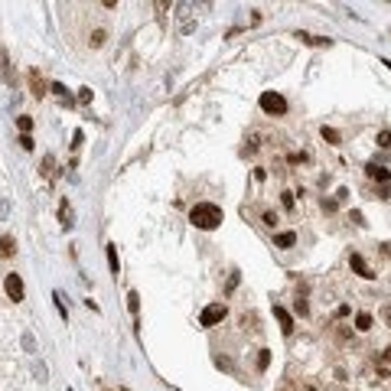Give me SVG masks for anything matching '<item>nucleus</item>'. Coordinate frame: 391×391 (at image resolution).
<instances>
[{
    "label": "nucleus",
    "instance_id": "obj_1",
    "mask_svg": "<svg viewBox=\"0 0 391 391\" xmlns=\"http://www.w3.org/2000/svg\"><path fill=\"white\" fill-rule=\"evenodd\" d=\"M222 209L215 202H196L193 212H189V222H193L196 228H202V232H212V228H219L222 225Z\"/></svg>",
    "mask_w": 391,
    "mask_h": 391
},
{
    "label": "nucleus",
    "instance_id": "obj_2",
    "mask_svg": "<svg viewBox=\"0 0 391 391\" xmlns=\"http://www.w3.org/2000/svg\"><path fill=\"white\" fill-rule=\"evenodd\" d=\"M258 104H261V111H264V114H287V101H284L277 92H261Z\"/></svg>",
    "mask_w": 391,
    "mask_h": 391
},
{
    "label": "nucleus",
    "instance_id": "obj_3",
    "mask_svg": "<svg viewBox=\"0 0 391 391\" xmlns=\"http://www.w3.org/2000/svg\"><path fill=\"white\" fill-rule=\"evenodd\" d=\"M225 316H228L225 303H209V306L202 310V316H199V323H202V326L209 329V326H219V323L225 320Z\"/></svg>",
    "mask_w": 391,
    "mask_h": 391
},
{
    "label": "nucleus",
    "instance_id": "obj_4",
    "mask_svg": "<svg viewBox=\"0 0 391 391\" xmlns=\"http://www.w3.org/2000/svg\"><path fill=\"white\" fill-rule=\"evenodd\" d=\"M349 267L359 274V277H365V281H375V271H372V267H368V261L362 258V254H355V251L349 254Z\"/></svg>",
    "mask_w": 391,
    "mask_h": 391
},
{
    "label": "nucleus",
    "instance_id": "obj_5",
    "mask_svg": "<svg viewBox=\"0 0 391 391\" xmlns=\"http://www.w3.org/2000/svg\"><path fill=\"white\" fill-rule=\"evenodd\" d=\"M3 290H7V297L13 300H23V281H20V274H7V281H3Z\"/></svg>",
    "mask_w": 391,
    "mask_h": 391
},
{
    "label": "nucleus",
    "instance_id": "obj_6",
    "mask_svg": "<svg viewBox=\"0 0 391 391\" xmlns=\"http://www.w3.org/2000/svg\"><path fill=\"white\" fill-rule=\"evenodd\" d=\"M365 176L385 186V183L391 180V170H388V166H382V163H368V166H365Z\"/></svg>",
    "mask_w": 391,
    "mask_h": 391
},
{
    "label": "nucleus",
    "instance_id": "obj_7",
    "mask_svg": "<svg viewBox=\"0 0 391 391\" xmlns=\"http://www.w3.org/2000/svg\"><path fill=\"white\" fill-rule=\"evenodd\" d=\"M274 316H277V323H281V329H284V333H287V336H290V333H293V316H290V313L284 310V306H274Z\"/></svg>",
    "mask_w": 391,
    "mask_h": 391
},
{
    "label": "nucleus",
    "instance_id": "obj_8",
    "mask_svg": "<svg viewBox=\"0 0 391 391\" xmlns=\"http://www.w3.org/2000/svg\"><path fill=\"white\" fill-rule=\"evenodd\" d=\"M10 55H7V49L0 46V82H3V85H13V75H10Z\"/></svg>",
    "mask_w": 391,
    "mask_h": 391
},
{
    "label": "nucleus",
    "instance_id": "obj_9",
    "mask_svg": "<svg viewBox=\"0 0 391 391\" xmlns=\"http://www.w3.org/2000/svg\"><path fill=\"white\" fill-rule=\"evenodd\" d=\"M59 222H62L65 228H72V225H75V212H72L69 199H62V202H59Z\"/></svg>",
    "mask_w": 391,
    "mask_h": 391
},
{
    "label": "nucleus",
    "instance_id": "obj_10",
    "mask_svg": "<svg viewBox=\"0 0 391 391\" xmlns=\"http://www.w3.org/2000/svg\"><path fill=\"white\" fill-rule=\"evenodd\" d=\"M274 244H277V248H293V244H297V232H281V235H274Z\"/></svg>",
    "mask_w": 391,
    "mask_h": 391
},
{
    "label": "nucleus",
    "instance_id": "obj_11",
    "mask_svg": "<svg viewBox=\"0 0 391 391\" xmlns=\"http://www.w3.org/2000/svg\"><path fill=\"white\" fill-rule=\"evenodd\" d=\"M13 251H16V242L10 235H0V258H13Z\"/></svg>",
    "mask_w": 391,
    "mask_h": 391
},
{
    "label": "nucleus",
    "instance_id": "obj_12",
    "mask_svg": "<svg viewBox=\"0 0 391 391\" xmlns=\"http://www.w3.org/2000/svg\"><path fill=\"white\" fill-rule=\"evenodd\" d=\"M30 88H33V95H36V98H43V95H46V85H43L39 72H30Z\"/></svg>",
    "mask_w": 391,
    "mask_h": 391
},
{
    "label": "nucleus",
    "instance_id": "obj_13",
    "mask_svg": "<svg viewBox=\"0 0 391 391\" xmlns=\"http://www.w3.org/2000/svg\"><path fill=\"white\" fill-rule=\"evenodd\" d=\"M104 251H108V264H111V274L117 277V271H121V261H117V244H108Z\"/></svg>",
    "mask_w": 391,
    "mask_h": 391
},
{
    "label": "nucleus",
    "instance_id": "obj_14",
    "mask_svg": "<svg viewBox=\"0 0 391 391\" xmlns=\"http://www.w3.org/2000/svg\"><path fill=\"white\" fill-rule=\"evenodd\" d=\"M372 313H359V316H355V329H359V333H368V329H372Z\"/></svg>",
    "mask_w": 391,
    "mask_h": 391
},
{
    "label": "nucleus",
    "instance_id": "obj_15",
    "mask_svg": "<svg viewBox=\"0 0 391 391\" xmlns=\"http://www.w3.org/2000/svg\"><path fill=\"white\" fill-rule=\"evenodd\" d=\"M320 134H323V141H329V144H339V141H342V134H339L336 127H326V124H323Z\"/></svg>",
    "mask_w": 391,
    "mask_h": 391
},
{
    "label": "nucleus",
    "instance_id": "obj_16",
    "mask_svg": "<svg viewBox=\"0 0 391 391\" xmlns=\"http://www.w3.org/2000/svg\"><path fill=\"white\" fill-rule=\"evenodd\" d=\"M127 310H131L134 316L141 313V293H137V290H131V293H127Z\"/></svg>",
    "mask_w": 391,
    "mask_h": 391
},
{
    "label": "nucleus",
    "instance_id": "obj_17",
    "mask_svg": "<svg viewBox=\"0 0 391 391\" xmlns=\"http://www.w3.org/2000/svg\"><path fill=\"white\" fill-rule=\"evenodd\" d=\"M104 39H108V30H95L88 43H92V49H101V46H104Z\"/></svg>",
    "mask_w": 391,
    "mask_h": 391
},
{
    "label": "nucleus",
    "instance_id": "obj_18",
    "mask_svg": "<svg viewBox=\"0 0 391 391\" xmlns=\"http://www.w3.org/2000/svg\"><path fill=\"white\" fill-rule=\"evenodd\" d=\"M16 127H20V134H30L33 131V117L30 114H20V117H16Z\"/></svg>",
    "mask_w": 391,
    "mask_h": 391
},
{
    "label": "nucleus",
    "instance_id": "obj_19",
    "mask_svg": "<svg viewBox=\"0 0 391 391\" xmlns=\"http://www.w3.org/2000/svg\"><path fill=\"white\" fill-rule=\"evenodd\" d=\"M52 170H55V156L46 153L43 156V176H52Z\"/></svg>",
    "mask_w": 391,
    "mask_h": 391
},
{
    "label": "nucleus",
    "instance_id": "obj_20",
    "mask_svg": "<svg viewBox=\"0 0 391 391\" xmlns=\"http://www.w3.org/2000/svg\"><path fill=\"white\" fill-rule=\"evenodd\" d=\"M49 88H52V95H59V98H62V101H72V98H69V92H65V85H62V82H52V85H49Z\"/></svg>",
    "mask_w": 391,
    "mask_h": 391
},
{
    "label": "nucleus",
    "instance_id": "obj_21",
    "mask_svg": "<svg viewBox=\"0 0 391 391\" xmlns=\"http://www.w3.org/2000/svg\"><path fill=\"white\" fill-rule=\"evenodd\" d=\"M75 101H78V104H92V88H78Z\"/></svg>",
    "mask_w": 391,
    "mask_h": 391
},
{
    "label": "nucleus",
    "instance_id": "obj_22",
    "mask_svg": "<svg viewBox=\"0 0 391 391\" xmlns=\"http://www.w3.org/2000/svg\"><path fill=\"white\" fill-rule=\"evenodd\" d=\"M267 365H271V352H267V349H261V352H258V368L264 372Z\"/></svg>",
    "mask_w": 391,
    "mask_h": 391
},
{
    "label": "nucleus",
    "instance_id": "obj_23",
    "mask_svg": "<svg viewBox=\"0 0 391 391\" xmlns=\"http://www.w3.org/2000/svg\"><path fill=\"white\" fill-rule=\"evenodd\" d=\"M378 147H391V131H388V127L378 131Z\"/></svg>",
    "mask_w": 391,
    "mask_h": 391
},
{
    "label": "nucleus",
    "instance_id": "obj_24",
    "mask_svg": "<svg viewBox=\"0 0 391 391\" xmlns=\"http://www.w3.org/2000/svg\"><path fill=\"white\" fill-rule=\"evenodd\" d=\"M20 147H23V150H33L36 144H33V137H30V134H20Z\"/></svg>",
    "mask_w": 391,
    "mask_h": 391
},
{
    "label": "nucleus",
    "instance_id": "obj_25",
    "mask_svg": "<svg viewBox=\"0 0 391 391\" xmlns=\"http://www.w3.org/2000/svg\"><path fill=\"white\" fill-rule=\"evenodd\" d=\"M52 300H55V306H59V313H62V316H69V310H65V300H62V293H52Z\"/></svg>",
    "mask_w": 391,
    "mask_h": 391
},
{
    "label": "nucleus",
    "instance_id": "obj_26",
    "mask_svg": "<svg viewBox=\"0 0 391 391\" xmlns=\"http://www.w3.org/2000/svg\"><path fill=\"white\" fill-rule=\"evenodd\" d=\"M281 202L284 209H293V193H281Z\"/></svg>",
    "mask_w": 391,
    "mask_h": 391
},
{
    "label": "nucleus",
    "instance_id": "obj_27",
    "mask_svg": "<svg viewBox=\"0 0 391 391\" xmlns=\"http://www.w3.org/2000/svg\"><path fill=\"white\" fill-rule=\"evenodd\" d=\"M293 306H297V313H300V316H306V313H310V306H306V300H303V297H300Z\"/></svg>",
    "mask_w": 391,
    "mask_h": 391
},
{
    "label": "nucleus",
    "instance_id": "obj_28",
    "mask_svg": "<svg viewBox=\"0 0 391 391\" xmlns=\"http://www.w3.org/2000/svg\"><path fill=\"white\" fill-rule=\"evenodd\" d=\"M82 141H85V134H82V131H75V134H72V147H82Z\"/></svg>",
    "mask_w": 391,
    "mask_h": 391
},
{
    "label": "nucleus",
    "instance_id": "obj_29",
    "mask_svg": "<svg viewBox=\"0 0 391 391\" xmlns=\"http://www.w3.org/2000/svg\"><path fill=\"white\" fill-rule=\"evenodd\" d=\"M382 368H391V345L382 352Z\"/></svg>",
    "mask_w": 391,
    "mask_h": 391
},
{
    "label": "nucleus",
    "instance_id": "obj_30",
    "mask_svg": "<svg viewBox=\"0 0 391 391\" xmlns=\"http://www.w3.org/2000/svg\"><path fill=\"white\" fill-rule=\"evenodd\" d=\"M323 212H336V202L333 199H323Z\"/></svg>",
    "mask_w": 391,
    "mask_h": 391
},
{
    "label": "nucleus",
    "instance_id": "obj_31",
    "mask_svg": "<svg viewBox=\"0 0 391 391\" xmlns=\"http://www.w3.org/2000/svg\"><path fill=\"white\" fill-rule=\"evenodd\" d=\"M382 316H385V323L391 326V306H385V310H382Z\"/></svg>",
    "mask_w": 391,
    "mask_h": 391
},
{
    "label": "nucleus",
    "instance_id": "obj_32",
    "mask_svg": "<svg viewBox=\"0 0 391 391\" xmlns=\"http://www.w3.org/2000/svg\"><path fill=\"white\" fill-rule=\"evenodd\" d=\"M101 391H111V388H101Z\"/></svg>",
    "mask_w": 391,
    "mask_h": 391
}]
</instances>
